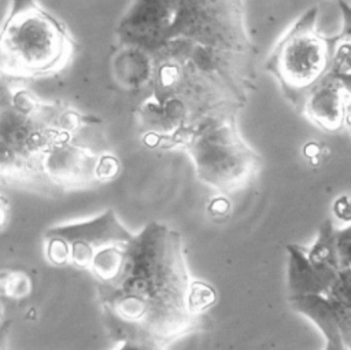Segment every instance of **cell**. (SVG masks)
I'll return each mask as SVG.
<instances>
[{
	"label": "cell",
	"mask_w": 351,
	"mask_h": 350,
	"mask_svg": "<svg viewBox=\"0 0 351 350\" xmlns=\"http://www.w3.org/2000/svg\"><path fill=\"white\" fill-rule=\"evenodd\" d=\"M99 298L117 342L147 339L163 346L195 329L214 303V290L191 279L178 232L152 221L128 246L123 264Z\"/></svg>",
	"instance_id": "6da1fadb"
},
{
	"label": "cell",
	"mask_w": 351,
	"mask_h": 350,
	"mask_svg": "<svg viewBox=\"0 0 351 350\" xmlns=\"http://www.w3.org/2000/svg\"><path fill=\"white\" fill-rule=\"evenodd\" d=\"M115 33L148 66L189 67L243 95L251 56L243 0H132Z\"/></svg>",
	"instance_id": "7a4b0ae2"
},
{
	"label": "cell",
	"mask_w": 351,
	"mask_h": 350,
	"mask_svg": "<svg viewBox=\"0 0 351 350\" xmlns=\"http://www.w3.org/2000/svg\"><path fill=\"white\" fill-rule=\"evenodd\" d=\"M97 124L59 103H44L12 80L0 78V183L45 184L48 158Z\"/></svg>",
	"instance_id": "3957f363"
},
{
	"label": "cell",
	"mask_w": 351,
	"mask_h": 350,
	"mask_svg": "<svg viewBox=\"0 0 351 350\" xmlns=\"http://www.w3.org/2000/svg\"><path fill=\"white\" fill-rule=\"evenodd\" d=\"M75 41L66 25L37 0H11L0 25V78L36 80L60 73Z\"/></svg>",
	"instance_id": "277c9868"
},
{
	"label": "cell",
	"mask_w": 351,
	"mask_h": 350,
	"mask_svg": "<svg viewBox=\"0 0 351 350\" xmlns=\"http://www.w3.org/2000/svg\"><path fill=\"white\" fill-rule=\"evenodd\" d=\"M234 111L222 108L202 117L176 144V148L188 152L197 177L221 192L244 185L259 165L258 155L237 133Z\"/></svg>",
	"instance_id": "5b68a950"
},
{
	"label": "cell",
	"mask_w": 351,
	"mask_h": 350,
	"mask_svg": "<svg viewBox=\"0 0 351 350\" xmlns=\"http://www.w3.org/2000/svg\"><path fill=\"white\" fill-rule=\"evenodd\" d=\"M315 21L317 8H311L277 43L266 62L285 99L298 110H302L314 86L333 70V38L322 36Z\"/></svg>",
	"instance_id": "8992f818"
},
{
	"label": "cell",
	"mask_w": 351,
	"mask_h": 350,
	"mask_svg": "<svg viewBox=\"0 0 351 350\" xmlns=\"http://www.w3.org/2000/svg\"><path fill=\"white\" fill-rule=\"evenodd\" d=\"M130 235L108 209L95 218L48 229L44 235L45 255L55 265L88 270L95 255Z\"/></svg>",
	"instance_id": "52a82bcc"
},
{
	"label": "cell",
	"mask_w": 351,
	"mask_h": 350,
	"mask_svg": "<svg viewBox=\"0 0 351 350\" xmlns=\"http://www.w3.org/2000/svg\"><path fill=\"white\" fill-rule=\"evenodd\" d=\"M347 89L341 75L332 70L307 95L302 110L306 115L325 130L340 128L346 115Z\"/></svg>",
	"instance_id": "ba28073f"
},
{
	"label": "cell",
	"mask_w": 351,
	"mask_h": 350,
	"mask_svg": "<svg viewBox=\"0 0 351 350\" xmlns=\"http://www.w3.org/2000/svg\"><path fill=\"white\" fill-rule=\"evenodd\" d=\"M289 303L293 310L308 317L319 328L325 338L324 350H347L337 310L325 295L289 296Z\"/></svg>",
	"instance_id": "9c48e42d"
},
{
	"label": "cell",
	"mask_w": 351,
	"mask_h": 350,
	"mask_svg": "<svg viewBox=\"0 0 351 350\" xmlns=\"http://www.w3.org/2000/svg\"><path fill=\"white\" fill-rule=\"evenodd\" d=\"M304 253L310 266L325 285L328 294L341 269L336 246V229L329 220L321 225L314 243L304 247Z\"/></svg>",
	"instance_id": "30bf717a"
},
{
	"label": "cell",
	"mask_w": 351,
	"mask_h": 350,
	"mask_svg": "<svg viewBox=\"0 0 351 350\" xmlns=\"http://www.w3.org/2000/svg\"><path fill=\"white\" fill-rule=\"evenodd\" d=\"M288 251V295H325L326 288L310 266L304 246L287 244Z\"/></svg>",
	"instance_id": "8fae6325"
},
{
	"label": "cell",
	"mask_w": 351,
	"mask_h": 350,
	"mask_svg": "<svg viewBox=\"0 0 351 350\" xmlns=\"http://www.w3.org/2000/svg\"><path fill=\"white\" fill-rule=\"evenodd\" d=\"M325 296L333 303L340 316L351 318V268L340 269Z\"/></svg>",
	"instance_id": "7c38bea8"
},
{
	"label": "cell",
	"mask_w": 351,
	"mask_h": 350,
	"mask_svg": "<svg viewBox=\"0 0 351 350\" xmlns=\"http://www.w3.org/2000/svg\"><path fill=\"white\" fill-rule=\"evenodd\" d=\"M0 291L12 298H22L30 291V279L25 273H8L0 280Z\"/></svg>",
	"instance_id": "4fadbf2b"
},
{
	"label": "cell",
	"mask_w": 351,
	"mask_h": 350,
	"mask_svg": "<svg viewBox=\"0 0 351 350\" xmlns=\"http://www.w3.org/2000/svg\"><path fill=\"white\" fill-rule=\"evenodd\" d=\"M336 246L341 268H351V225L336 231Z\"/></svg>",
	"instance_id": "5bb4252c"
},
{
	"label": "cell",
	"mask_w": 351,
	"mask_h": 350,
	"mask_svg": "<svg viewBox=\"0 0 351 350\" xmlns=\"http://www.w3.org/2000/svg\"><path fill=\"white\" fill-rule=\"evenodd\" d=\"M119 347L117 350H163L165 346L147 339H125L118 342Z\"/></svg>",
	"instance_id": "9a60e30c"
},
{
	"label": "cell",
	"mask_w": 351,
	"mask_h": 350,
	"mask_svg": "<svg viewBox=\"0 0 351 350\" xmlns=\"http://www.w3.org/2000/svg\"><path fill=\"white\" fill-rule=\"evenodd\" d=\"M8 217V202L4 196L0 195V229L5 225Z\"/></svg>",
	"instance_id": "2e32d148"
}]
</instances>
